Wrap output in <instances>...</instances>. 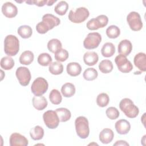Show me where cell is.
Segmentation results:
<instances>
[{
	"mask_svg": "<svg viewBox=\"0 0 146 146\" xmlns=\"http://www.w3.org/2000/svg\"><path fill=\"white\" fill-rule=\"evenodd\" d=\"M60 23L59 18L51 14H46L42 17V21L36 26V30L39 34H43L54 27L58 26Z\"/></svg>",
	"mask_w": 146,
	"mask_h": 146,
	"instance_id": "1",
	"label": "cell"
},
{
	"mask_svg": "<svg viewBox=\"0 0 146 146\" xmlns=\"http://www.w3.org/2000/svg\"><path fill=\"white\" fill-rule=\"evenodd\" d=\"M19 50V41L13 35H7L4 40V51L9 56H15Z\"/></svg>",
	"mask_w": 146,
	"mask_h": 146,
	"instance_id": "2",
	"label": "cell"
},
{
	"mask_svg": "<svg viewBox=\"0 0 146 146\" xmlns=\"http://www.w3.org/2000/svg\"><path fill=\"white\" fill-rule=\"evenodd\" d=\"M119 107L125 116L129 118H135L139 113V108L129 98L123 99L119 103Z\"/></svg>",
	"mask_w": 146,
	"mask_h": 146,
	"instance_id": "3",
	"label": "cell"
},
{
	"mask_svg": "<svg viewBox=\"0 0 146 146\" xmlns=\"http://www.w3.org/2000/svg\"><path fill=\"white\" fill-rule=\"evenodd\" d=\"M75 126L77 135L81 139H86L90 133L88 119L84 116H79L75 121Z\"/></svg>",
	"mask_w": 146,
	"mask_h": 146,
	"instance_id": "4",
	"label": "cell"
},
{
	"mask_svg": "<svg viewBox=\"0 0 146 146\" xmlns=\"http://www.w3.org/2000/svg\"><path fill=\"white\" fill-rule=\"evenodd\" d=\"M90 12L88 10L84 7H80L76 9L75 10H71L69 12L68 19L75 23H80L89 17Z\"/></svg>",
	"mask_w": 146,
	"mask_h": 146,
	"instance_id": "5",
	"label": "cell"
},
{
	"mask_svg": "<svg viewBox=\"0 0 146 146\" xmlns=\"http://www.w3.org/2000/svg\"><path fill=\"white\" fill-rule=\"evenodd\" d=\"M48 84L47 81L42 77L35 79L31 86L32 93L35 96H42L48 90Z\"/></svg>",
	"mask_w": 146,
	"mask_h": 146,
	"instance_id": "6",
	"label": "cell"
},
{
	"mask_svg": "<svg viewBox=\"0 0 146 146\" xmlns=\"http://www.w3.org/2000/svg\"><path fill=\"white\" fill-rule=\"evenodd\" d=\"M102 40L101 35L96 32L88 34L83 41V46L85 48L91 50L97 48Z\"/></svg>",
	"mask_w": 146,
	"mask_h": 146,
	"instance_id": "7",
	"label": "cell"
},
{
	"mask_svg": "<svg viewBox=\"0 0 146 146\" xmlns=\"http://www.w3.org/2000/svg\"><path fill=\"white\" fill-rule=\"evenodd\" d=\"M43 119L45 125L50 129L57 128L60 121L56 112L52 110H48L44 112Z\"/></svg>",
	"mask_w": 146,
	"mask_h": 146,
	"instance_id": "8",
	"label": "cell"
},
{
	"mask_svg": "<svg viewBox=\"0 0 146 146\" xmlns=\"http://www.w3.org/2000/svg\"><path fill=\"white\" fill-rule=\"evenodd\" d=\"M127 21L130 29L133 31H139L143 27V22L141 17L137 12H130L127 16Z\"/></svg>",
	"mask_w": 146,
	"mask_h": 146,
	"instance_id": "9",
	"label": "cell"
},
{
	"mask_svg": "<svg viewBox=\"0 0 146 146\" xmlns=\"http://www.w3.org/2000/svg\"><path fill=\"white\" fill-rule=\"evenodd\" d=\"M115 63L118 70L123 73H128L133 69V66L131 62L128 60L126 56L123 55H118L115 59Z\"/></svg>",
	"mask_w": 146,
	"mask_h": 146,
	"instance_id": "10",
	"label": "cell"
},
{
	"mask_svg": "<svg viewBox=\"0 0 146 146\" xmlns=\"http://www.w3.org/2000/svg\"><path fill=\"white\" fill-rule=\"evenodd\" d=\"M15 75L21 85L26 86L29 84L31 75L29 68L26 67H19L17 69Z\"/></svg>",
	"mask_w": 146,
	"mask_h": 146,
	"instance_id": "11",
	"label": "cell"
},
{
	"mask_svg": "<svg viewBox=\"0 0 146 146\" xmlns=\"http://www.w3.org/2000/svg\"><path fill=\"white\" fill-rule=\"evenodd\" d=\"M2 12L3 14L9 18L15 17L18 14L17 7L10 2H6L2 5Z\"/></svg>",
	"mask_w": 146,
	"mask_h": 146,
	"instance_id": "12",
	"label": "cell"
},
{
	"mask_svg": "<svg viewBox=\"0 0 146 146\" xmlns=\"http://www.w3.org/2000/svg\"><path fill=\"white\" fill-rule=\"evenodd\" d=\"M10 146H26L29 144L28 140L19 133H13L9 139Z\"/></svg>",
	"mask_w": 146,
	"mask_h": 146,
	"instance_id": "13",
	"label": "cell"
},
{
	"mask_svg": "<svg viewBox=\"0 0 146 146\" xmlns=\"http://www.w3.org/2000/svg\"><path fill=\"white\" fill-rule=\"evenodd\" d=\"M115 127L118 133L120 135H125L130 131L131 124L127 120L120 119L115 123Z\"/></svg>",
	"mask_w": 146,
	"mask_h": 146,
	"instance_id": "14",
	"label": "cell"
},
{
	"mask_svg": "<svg viewBox=\"0 0 146 146\" xmlns=\"http://www.w3.org/2000/svg\"><path fill=\"white\" fill-rule=\"evenodd\" d=\"M132 45L128 39H124L120 42L117 47L118 52L124 56H128L132 51Z\"/></svg>",
	"mask_w": 146,
	"mask_h": 146,
	"instance_id": "15",
	"label": "cell"
},
{
	"mask_svg": "<svg viewBox=\"0 0 146 146\" xmlns=\"http://www.w3.org/2000/svg\"><path fill=\"white\" fill-rule=\"evenodd\" d=\"M133 62L136 67L140 71L145 72L146 71V55L144 52H139L133 59Z\"/></svg>",
	"mask_w": 146,
	"mask_h": 146,
	"instance_id": "16",
	"label": "cell"
},
{
	"mask_svg": "<svg viewBox=\"0 0 146 146\" xmlns=\"http://www.w3.org/2000/svg\"><path fill=\"white\" fill-rule=\"evenodd\" d=\"M99 140L103 144H108L112 141L114 137L113 131L110 128L103 129L99 133Z\"/></svg>",
	"mask_w": 146,
	"mask_h": 146,
	"instance_id": "17",
	"label": "cell"
},
{
	"mask_svg": "<svg viewBox=\"0 0 146 146\" xmlns=\"http://www.w3.org/2000/svg\"><path fill=\"white\" fill-rule=\"evenodd\" d=\"M99 60L98 54L94 51H87L83 55L84 63L89 66H94Z\"/></svg>",
	"mask_w": 146,
	"mask_h": 146,
	"instance_id": "18",
	"label": "cell"
},
{
	"mask_svg": "<svg viewBox=\"0 0 146 146\" xmlns=\"http://www.w3.org/2000/svg\"><path fill=\"white\" fill-rule=\"evenodd\" d=\"M34 107L38 111H42L47 106V101L43 96H35L32 100Z\"/></svg>",
	"mask_w": 146,
	"mask_h": 146,
	"instance_id": "19",
	"label": "cell"
},
{
	"mask_svg": "<svg viewBox=\"0 0 146 146\" xmlns=\"http://www.w3.org/2000/svg\"><path fill=\"white\" fill-rule=\"evenodd\" d=\"M67 72L71 76H76L81 73L82 67L79 63L77 62H70L66 67Z\"/></svg>",
	"mask_w": 146,
	"mask_h": 146,
	"instance_id": "20",
	"label": "cell"
},
{
	"mask_svg": "<svg viewBox=\"0 0 146 146\" xmlns=\"http://www.w3.org/2000/svg\"><path fill=\"white\" fill-rule=\"evenodd\" d=\"M115 52V47L112 43L107 42L104 43L101 49L102 55L104 57L108 58L113 55Z\"/></svg>",
	"mask_w": 146,
	"mask_h": 146,
	"instance_id": "21",
	"label": "cell"
},
{
	"mask_svg": "<svg viewBox=\"0 0 146 146\" xmlns=\"http://www.w3.org/2000/svg\"><path fill=\"white\" fill-rule=\"evenodd\" d=\"M75 86L71 83H66L64 84L61 88V92L63 96L66 98H70L75 93Z\"/></svg>",
	"mask_w": 146,
	"mask_h": 146,
	"instance_id": "22",
	"label": "cell"
},
{
	"mask_svg": "<svg viewBox=\"0 0 146 146\" xmlns=\"http://www.w3.org/2000/svg\"><path fill=\"white\" fill-rule=\"evenodd\" d=\"M34 58V55L33 52L31 51L27 50L21 54L19 59L21 64L24 65H29L33 62Z\"/></svg>",
	"mask_w": 146,
	"mask_h": 146,
	"instance_id": "23",
	"label": "cell"
},
{
	"mask_svg": "<svg viewBox=\"0 0 146 146\" xmlns=\"http://www.w3.org/2000/svg\"><path fill=\"white\" fill-rule=\"evenodd\" d=\"M30 135L31 138L34 140H40L44 136V129L42 127L36 125L30 129Z\"/></svg>",
	"mask_w": 146,
	"mask_h": 146,
	"instance_id": "24",
	"label": "cell"
},
{
	"mask_svg": "<svg viewBox=\"0 0 146 146\" xmlns=\"http://www.w3.org/2000/svg\"><path fill=\"white\" fill-rule=\"evenodd\" d=\"M56 112L60 121L65 122L70 119L71 116V112L69 110L66 108H59L56 109Z\"/></svg>",
	"mask_w": 146,
	"mask_h": 146,
	"instance_id": "25",
	"label": "cell"
},
{
	"mask_svg": "<svg viewBox=\"0 0 146 146\" xmlns=\"http://www.w3.org/2000/svg\"><path fill=\"white\" fill-rule=\"evenodd\" d=\"M112 62L108 59H104L100 62L99 64V69L104 74H108L111 72L113 70Z\"/></svg>",
	"mask_w": 146,
	"mask_h": 146,
	"instance_id": "26",
	"label": "cell"
},
{
	"mask_svg": "<svg viewBox=\"0 0 146 146\" xmlns=\"http://www.w3.org/2000/svg\"><path fill=\"white\" fill-rule=\"evenodd\" d=\"M17 33L22 38L27 39L32 35L33 30L30 26L22 25L18 27Z\"/></svg>",
	"mask_w": 146,
	"mask_h": 146,
	"instance_id": "27",
	"label": "cell"
},
{
	"mask_svg": "<svg viewBox=\"0 0 146 146\" xmlns=\"http://www.w3.org/2000/svg\"><path fill=\"white\" fill-rule=\"evenodd\" d=\"M62 44L60 41L56 38H53L50 40L47 43V48L48 50L52 52L55 53L58 50L62 48Z\"/></svg>",
	"mask_w": 146,
	"mask_h": 146,
	"instance_id": "28",
	"label": "cell"
},
{
	"mask_svg": "<svg viewBox=\"0 0 146 146\" xmlns=\"http://www.w3.org/2000/svg\"><path fill=\"white\" fill-rule=\"evenodd\" d=\"M48 70L51 74L59 75L63 71V66L59 62H54L49 65Z\"/></svg>",
	"mask_w": 146,
	"mask_h": 146,
	"instance_id": "29",
	"label": "cell"
},
{
	"mask_svg": "<svg viewBox=\"0 0 146 146\" xmlns=\"http://www.w3.org/2000/svg\"><path fill=\"white\" fill-rule=\"evenodd\" d=\"M14 60L11 57L6 56L1 59L0 65L2 68L6 70H9L14 67Z\"/></svg>",
	"mask_w": 146,
	"mask_h": 146,
	"instance_id": "30",
	"label": "cell"
},
{
	"mask_svg": "<svg viewBox=\"0 0 146 146\" xmlns=\"http://www.w3.org/2000/svg\"><path fill=\"white\" fill-rule=\"evenodd\" d=\"M49 99L52 104L58 105L62 102V97L58 90L53 89L51 91L49 94Z\"/></svg>",
	"mask_w": 146,
	"mask_h": 146,
	"instance_id": "31",
	"label": "cell"
},
{
	"mask_svg": "<svg viewBox=\"0 0 146 146\" xmlns=\"http://www.w3.org/2000/svg\"><path fill=\"white\" fill-rule=\"evenodd\" d=\"M68 9V4L64 1L59 2L54 7L55 12L60 15H64Z\"/></svg>",
	"mask_w": 146,
	"mask_h": 146,
	"instance_id": "32",
	"label": "cell"
},
{
	"mask_svg": "<svg viewBox=\"0 0 146 146\" xmlns=\"http://www.w3.org/2000/svg\"><path fill=\"white\" fill-rule=\"evenodd\" d=\"M83 78L85 80L88 81L94 80L97 78L98 76V71L94 68L90 67L84 70L83 74Z\"/></svg>",
	"mask_w": 146,
	"mask_h": 146,
	"instance_id": "33",
	"label": "cell"
},
{
	"mask_svg": "<svg viewBox=\"0 0 146 146\" xmlns=\"http://www.w3.org/2000/svg\"><path fill=\"white\" fill-rule=\"evenodd\" d=\"M52 58L48 53L44 52L40 54L38 57V63L42 66H47L52 62Z\"/></svg>",
	"mask_w": 146,
	"mask_h": 146,
	"instance_id": "34",
	"label": "cell"
},
{
	"mask_svg": "<svg viewBox=\"0 0 146 146\" xmlns=\"http://www.w3.org/2000/svg\"><path fill=\"white\" fill-rule=\"evenodd\" d=\"M106 34L109 38L115 39L120 34V29L115 25H111L106 29Z\"/></svg>",
	"mask_w": 146,
	"mask_h": 146,
	"instance_id": "35",
	"label": "cell"
},
{
	"mask_svg": "<svg viewBox=\"0 0 146 146\" xmlns=\"http://www.w3.org/2000/svg\"><path fill=\"white\" fill-rule=\"evenodd\" d=\"M110 102L108 95L104 92L99 94L96 98V103L100 107H104L108 105Z\"/></svg>",
	"mask_w": 146,
	"mask_h": 146,
	"instance_id": "36",
	"label": "cell"
},
{
	"mask_svg": "<svg viewBox=\"0 0 146 146\" xmlns=\"http://www.w3.org/2000/svg\"><path fill=\"white\" fill-rule=\"evenodd\" d=\"M68 52L64 48H61L55 53V59L58 62L66 61L68 58Z\"/></svg>",
	"mask_w": 146,
	"mask_h": 146,
	"instance_id": "37",
	"label": "cell"
},
{
	"mask_svg": "<svg viewBox=\"0 0 146 146\" xmlns=\"http://www.w3.org/2000/svg\"><path fill=\"white\" fill-rule=\"evenodd\" d=\"M106 113L107 116L111 120H115L117 119L120 115L119 110L114 107H108L106 111Z\"/></svg>",
	"mask_w": 146,
	"mask_h": 146,
	"instance_id": "38",
	"label": "cell"
},
{
	"mask_svg": "<svg viewBox=\"0 0 146 146\" xmlns=\"http://www.w3.org/2000/svg\"><path fill=\"white\" fill-rule=\"evenodd\" d=\"M25 2L29 5L34 4L39 7L43 6L44 5L47 4V0H42V1H38V0H29V1H26Z\"/></svg>",
	"mask_w": 146,
	"mask_h": 146,
	"instance_id": "39",
	"label": "cell"
},
{
	"mask_svg": "<svg viewBox=\"0 0 146 146\" xmlns=\"http://www.w3.org/2000/svg\"><path fill=\"white\" fill-rule=\"evenodd\" d=\"M86 26H87V27L90 30H95L98 29L96 25L95 18H92L91 19L88 21V22L87 23Z\"/></svg>",
	"mask_w": 146,
	"mask_h": 146,
	"instance_id": "40",
	"label": "cell"
},
{
	"mask_svg": "<svg viewBox=\"0 0 146 146\" xmlns=\"http://www.w3.org/2000/svg\"><path fill=\"white\" fill-rule=\"evenodd\" d=\"M113 145H129V144L125 141L119 140L116 141V142L113 144Z\"/></svg>",
	"mask_w": 146,
	"mask_h": 146,
	"instance_id": "41",
	"label": "cell"
},
{
	"mask_svg": "<svg viewBox=\"0 0 146 146\" xmlns=\"http://www.w3.org/2000/svg\"><path fill=\"white\" fill-rule=\"evenodd\" d=\"M55 2H56V0H53V1H47V6H51L53 5L54 3H55Z\"/></svg>",
	"mask_w": 146,
	"mask_h": 146,
	"instance_id": "42",
	"label": "cell"
}]
</instances>
